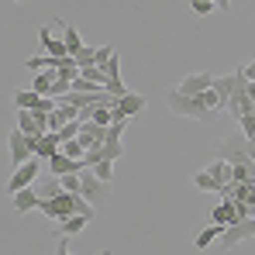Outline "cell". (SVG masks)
<instances>
[{"mask_svg": "<svg viewBox=\"0 0 255 255\" xmlns=\"http://www.w3.org/2000/svg\"><path fill=\"white\" fill-rule=\"evenodd\" d=\"M166 107H169L176 118H190V121H207L214 111H224V104H221V97L214 90L190 97V93H179L176 86L166 93Z\"/></svg>", "mask_w": 255, "mask_h": 255, "instance_id": "1", "label": "cell"}, {"mask_svg": "<svg viewBox=\"0 0 255 255\" xmlns=\"http://www.w3.org/2000/svg\"><path fill=\"white\" fill-rule=\"evenodd\" d=\"M217 159H224V162H231V166L255 162L252 159V138H245V134H228V138L217 145Z\"/></svg>", "mask_w": 255, "mask_h": 255, "instance_id": "2", "label": "cell"}, {"mask_svg": "<svg viewBox=\"0 0 255 255\" xmlns=\"http://www.w3.org/2000/svg\"><path fill=\"white\" fill-rule=\"evenodd\" d=\"M38 211L55 224V221H66L73 214H80V193H62V197H52V200H42Z\"/></svg>", "mask_w": 255, "mask_h": 255, "instance_id": "3", "label": "cell"}, {"mask_svg": "<svg viewBox=\"0 0 255 255\" xmlns=\"http://www.w3.org/2000/svg\"><path fill=\"white\" fill-rule=\"evenodd\" d=\"M245 238H255V217H238L231 228H224V235H221L217 249H221V252H231V249H235V245H242Z\"/></svg>", "mask_w": 255, "mask_h": 255, "instance_id": "4", "label": "cell"}, {"mask_svg": "<svg viewBox=\"0 0 255 255\" xmlns=\"http://www.w3.org/2000/svg\"><path fill=\"white\" fill-rule=\"evenodd\" d=\"M83 197L100 211V207H107V200H111V183H104V179H97V172L93 169H83Z\"/></svg>", "mask_w": 255, "mask_h": 255, "instance_id": "5", "label": "cell"}, {"mask_svg": "<svg viewBox=\"0 0 255 255\" xmlns=\"http://www.w3.org/2000/svg\"><path fill=\"white\" fill-rule=\"evenodd\" d=\"M7 148H10V159H14V166H21V162L35 159V138H31V134H24L21 128H14V131H10V138H7Z\"/></svg>", "mask_w": 255, "mask_h": 255, "instance_id": "6", "label": "cell"}, {"mask_svg": "<svg viewBox=\"0 0 255 255\" xmlns=\"http://www.w3.org/2000/svg\"><path fill=\"white\" fill-rule=\"evenodd\" d=\"M35 179H38V159H28V162L14 166V172H10V179H7V193L28 190V186H35Z\"/></svg>", "mask_w": 255, "mask_h": 255, "instance_id": "7", "label": "cell"}, {"mask_svg": "<svg viewBox=\"0 0 255 255\" xmlns=\"http://www.w3.org/2000/svg\"><path fill=\"white\" fill-rule=\"evenodd\" d=\"M145 104H148V100H145L141 93H134V90L125 93V97L118 100V107H114V121H131L134 114H141V111H145Z\"/></svg>", "mask_w": 255, "mask_h": 255, "instance_id": "8", "label": "cell"}, {"mask_svg": "<svg viewBox=\"0 0 255 255\" xmlns=\"http://www.w3.org/2000/svg\"><path fill=\"white\" fill-rule=\"evenodd\" d=\"M10 200H14V214H17V217H24V214H31V211L42 207V193H38V186L17 190V193H10Z\"/></svg>", "mask_w": 255, "mask_h": 255, "instance_id": "9", "label": "cell"}, {"mask_svg": "<svg viewBox=\"0 0 255 255\" xmlns=\"http://www.w3.org/2000/svg\"><path fill=\"white\" fill-rule=\"evenodd\" d=\"M38 48H42V55H55V59H69V55H73L69 45H66V38H52L48 28L38 31Z\"/></svg>", "mask_w": 255, "mask_h": 255, "instance_id": "10", "label": "cell"}, {"mask_svg": "<svg viewBox=\"0 0 255 255\" xmlns=\"http://www.w3.org/2000/svg\"><path fill=\"white\" fill-rule=\"evenodd\" d=\"M211 86H214V76H211V73H190V76H183V80H179V86H176V90H179V93L197 97V93H207Z\"/></svg>", "mask_w": 255, "mask_h": 255, "instance_id": "11", "label": "cell"}, {"mask_svg": "<svg viewBox=\"0 0 255 255\" xmlns=\"http://www.w3.org/2000/svg\"><path fill=\"white\" fill-rule=\"evenodd\" d=\"M62 152V138H59V131H48L42 138H35V159H52V155H59Z\"/></svg>", "mask_w": 255, "mask_h": 255, "instance_id": "12", "label": "cell"}, {"mask_svg": "<svg viewBox=\"0 0 255 255\" xmlns=\"http://www.w3.org/2000/svg\"><path fill=\"white\" fill-rule=\"evenodd\" d=\"M80 141H83V148H97V145H104L107 141V128L97 125V121H83V131H80Z\"/></svg>", "mask_w": 255, "mask_h": 255, "instance_id": "13", "label": "cell"}, {"mask_svg": "<svg viewBox=\"0 0 255 255\" xmlns=\"http://www.w3.org/2000/svg\"><path fill=\"white\" fill-rule=\"evenodd\" d=\"M86 224H90V217L86 214H73V217H66V221H55V235H80Z\"/></svg>", "mask_w": 255, "mask_h": 255, "instance_id": "14", "label": "cell"}, {"mask_svg": "<svg viewBox=\"0 0 255 255\" xmlns=\"http://www.w3.org/2000/svg\"><path fill=\"white\" fill-rule=\"evenodd\" d=\"M221 235H224V228H221V224H207V228H200V231L193 235V249H200V252H204V249H211L214 238H221Z\"/></svg>", "mask_w": 255, "mask_h": 255, "instance_id": "15", "label": "cell"}, {"mask_svg": "<svg viewBox=\"0 0 255 255\" xmlns=\"http://www.w3.org/2000/svg\"><path fill=\"white\" fill-rule=\"evenodd\" d=\"M207 169H211V176L217 179V183H221V190L235 183V169H231V162H224V159H214Z\"/></svg>", "mask_w": 255, "mask_h": 255, "instance_id": "16", "label": "cell"}, {"mask_svg": "<svg viewBox=\"0 0 255 255\" xmlns=\"http://www.w3.org/2000/svg\"><path fill=\"white\" fill-rule=\"evenodd\" d=\"M211 90L221 97V104H224V111H228V100H231V93H235V73H228V76H214Z\"/></svg>", "mask_w": 255, "mask_h": 255, "instance_id": "17", "label": "cell"}, {"mask_svg": "<svg viewBox=\"0 0 255 255\" xmlns=\"http://www.w3.org/2000/svg\"><path fill=\"white\" fill-rule=\"evenodd\" d=\"M193 186L204 190V193H221V183L211 176V169H197L193 172Z\"/></svg>", "mask_w": 255, "mask_h": 255, "instance_id": "18", "label": "cell"}, {"mask_svg": "<svg viewBox=\"0 0 255 255\" xmlns=\"http://www.w3.org/2000/svg\"><path fill=\"white\" fill-rule=\"evenodd\" d=\"M55 24L62 28V38H66V45H69V52L76 55V52L83 48V42H80V31H76V28H73L69 21H62V17H55Z\"/></svg>", "mask_w": 255, "mask_h": 255, "instance_id": "19", "label": "cell"}, {"mask_svg": "<svg viewBox=\"0 0 255 255\" xmlns=\"http://www.w3.org/2000/svg\"><path fill=\"white\" fill-rule=\"evenodd\" d=\"M38 193H42V200H52V197H62V193H66V186H62V179H59V176H52L48 183L38 186Z\"/></svg>", "mask_w": 255, "mask_h": 255, "instance_id": "20", "label": "cell"}, {"mask_svg": "<svg viewBox=\"0 0 255 255\" xmlns=\"http://www.w3.org/2000/svg\"><path fill=\"white\" fill-rule=\"evenodd\" d=\"M121 155H125V141H104V145H100V159L118 162Z\"/></svg>", "mask_w": 255, "mask_h": 255, "instance_id": "21", "label": "cell"}, {"mask_svg": "<svg viewBox=\"0 0 255 255\" xmlns=\"http://www.w3.org/2000/svg\"><path fill=\"white\" fill-rule=\"evenodd\" d=\"M73 59L80 62V69H86V66H97V45H83V48H80Z\"/></svg>", "mask_w": 255, "mask_h": 255, "instance_id": "22", "label": "cell"}, {"mask_svg": "<svg viewBox=\"0 0 255 255\" xmlns=\"http://www.w3.org/2000/svg\"><path fill=\"white\" fill-rule=\"evenodd\" d=\"M190 10L197 17H211L214 10H217V0H190Z\"/></svg>", "mask_w": 255, "mask_h": 255, "instance_id": "23", "label": "cell"}, {"mask_svg": "<svg viewBox=\"0 0 255 255\" xmlns=\"http://www.w3.org/2000/svg\"><path fill=\"white\" fill-rule=\"evenodd\" d=\"M62 155H69V159H83V155H86L83 141H80V138H73V141H62Z\"/></svg>", "mask_w": 255, "mask_h": 255, "instance_id": "24", "label": "cell"}, {"mask_svg": "<svg viewBox=\"0 0 255 255\" xmlns=\"http://www.w3.org/2000/svg\"><path fill=\"white\" fill-rule=\"evenodd\" d=\"M80 131H83V121L76 118V121H69L66 128H59V138L62 141H73V138H80Z\"/></svg>", "mask_w": 255, "mask_h": 255, "instance_id": "25", "label": "cell"}, {"mask_svg": "<svg viewBox=\"0 0 255 255\" xmlns=\"http://www.w3.org/2000/svg\"><path fill=\"white\" fill-rule=\"evenodd\" d=\"M93 172H97V179L111 183V179H114V162H111V159H100V162L93 166Z\"/></svg>", "mask_w": 255, "mask_h": 255, "instance_id": "26", "label": "cell"}, {"mask_svg": "<svg viewBox=\"0 0 255 255\" xmlns=\"http://www.w3.org/2000/svg\"><path fill=\"white\" fill-rule=\"evenodd\" d=\"M238 128H242L245 138H252V141H255V114H245V118L238 121Z\"/></svg>", "mask_w": 255, "mask_h": 255, "instance_id": "27", "label": "cell"}, {"mask_svg": "<svg viewBox=\"0 0 255 255\" xmlns=\"http://www.w3.org/2000/svg\"><path fill=\"white\" fill-rule=\"evenodd\" d=\"M242 73H245V76H249V80L255 83V55L249 59V62H245V66H242Z\"/></svg>", "mask_w": 255, "mask_h": 255, "instance_id": "28", "label": "cell"}, {"mask_svg": "<svg viewBox=\"0 0 255 255\" xmlns=\"http://www.w3.org/2000/svg\"><path fill=\"white\" fill-rule=\"evenodd\" d=\"M55 255H73V252H69V242H66V238H59V249H55Z\"/></svg>", "mask_w": 255, "mask_h": 255, "instance_id": "29", "label": "cell"}, {"mask_svg": "<svg viewBox=\"0 0 255 255\" xmlns=\"http://www.w3.org/2000/svg\"><path fill=\"white\" fill-rule=\"evenodd\" d=\"M245 93H249V97L255 100V83H252V80H249V86H245Z\"/></svg>", "mask_w": 255, "mask_h": 255, "instance_id": "30", "label": "cell"}, {"mask_svg": "<svg viewBox=\"0 0 255 255\" xmlns=\"http://www.w3.org/2000/svg\"><path fill=\"white\" fill-rule=\"evenodd\" d=\"M97 255H111V252H107V249H104V252H97Z\"/></svg>", "mask_w": 255, "mask_h": 255, "instance_id": "31", "label": "cell"}, {"mask_svg": "<svg viewBox=\"0 0 255 255\" xmlns=\"http://www.w3.org/2000/svg\"><path fill=\"white\" fill-rule=\"evenodd\" d=\"M14 3H24V0H14Z\"/></svg>", "mask_w": 255, "mask_h": 255, "instance_id": "32", "label": "cell"}]
</instances>
